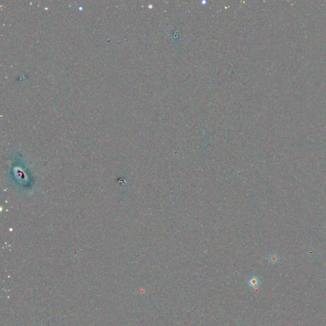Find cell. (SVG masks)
<instances>
[{
	"label": "cell",
	"mask_w": 326,
	"mask_h": 326,
	"mask_svg": "<svg viewBox=\"0 0 326 326\" xmlns=\"http://www.w3.org/2000/svg\"><path fill=\"white\" fill-rule=\"evenodd\" d=\"M247 284L248 286L252 289H255L261 285V280L260 278L257 276L252 275L248 278L247 280Z\"/></svg>",
	"instance_id": "6da1fadb"
},
{
	"label": "cell",
	"mask_w": 326,
	"mask_h": 326,
	"mask_svg": "<svg viewBox=\"0 0 326 326\" xmlns=\"http://www.w3.org/2000/svg\"><path fill=\"white\" fill-rule=\"evenodd\" d=\"M266 259H267L269 263L271 264H276L280 261L281 257L276 252H271L268 255Z\"/></svg>",
	"instance_id": "7a4b0ae2"
}]
</instances>
